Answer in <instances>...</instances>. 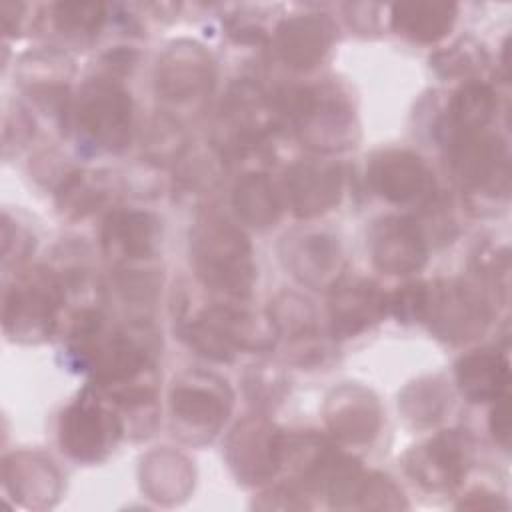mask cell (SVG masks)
<instances>
[{"mask_svg": "<svg viewBox=\"0 0 512 512\" xmlns=\"http://www.w3.org/2000/svg\"><path fill=\"white\" fill-rule=\"evenodd\" d=\"M190 260L198 280L228 298H246L256 282L248 236L226 216L210 210L190 230Z\"/></svg>", "mask_w": 512, "mask_h": 512, "instance_id": "1", "label": "cell"}, {"mask_svg": "<svg viewBox=\"0 0 512 512\" xmlns=\"http://www.w3.org/2000/svg\"><path fill=\"white\" fill-rule=\"evenodd\" d=\"M274 106L298 140L316 152H340L354 146L358 138L354 108L332 84L284 88Z\"/></svg>", "mask_w": 512, "mask_h": 512, "instance_id": "2", "label": "cell"}, {"mask_svg": "<svg viewBox=\"0 0 512 512\" xmlns=\"http://www.w3.org/2000/svg\"><path fill=\"white\" fill-rule=\"evenodd\" d=\"M64 298V282L52 268L36 266L18 274L4 292V334L24 344L50 338L58 324Z\"/></svg>", "mask_w": 512, "mask_h": 512, "instance_id": "3", "label": "cell"}, {"mask_svg": "<svg viewBox=\"0 0 512 512\" xmlns=\"http://www.w3.org/2000/svg\"><path fill=\"white\" fill-rule=\"evenodd\" d=\"M72 116L80 138L98 152L118 154L132 142L134 104L118 78L92 76L82 86Z\"/></svg>", "mask_w": 512, "mask_h": 512, "instance_id": "4", "label": "cell"}, {"mask_svg": "<svg viewBox=\"0 0 512 512\" xmlns=\"http://www.w3.org/2000/svg\"><path fill=\"white\" fill-rule=\"evenodd\" d=\"M180 334L190 348L214 362H232L244 350H266L276 338L270 320L262 324L254 314L224 304L182 318Z\"/></svg>", "mask_w": 512, "mask_h": 512, "instance_id": "5", "label": "cell"}, {"mask_svg": "<svg viewBox=\"0 0 512 512\" xmlns=\"http://www.w3.org/2000/svg\"><path fill=\"white\" fill-rule=\"evenodd\" d=\"M446 166L456 184L472 194L506 196L510 188V154L506 140L494 132L442 134Z\"/></svg>", "mask_w": 512, "mask_h": 512, "instance_id": "6", "label": "cell"}, {"mask_svg": "<svg viewBox=\"0 0 512 512\" xmlns=\"http://www.w3.org/2000/svg\"><path fill=\"white\" fill-rule=\"evenodd\" d=\"M232 390L208 372H184L170 390V412L178 434L186 442L210 440L228 420Z\"/></svg>", "mask_w": 512, "mask_h": 512, "instance_id": "7", "label": "cell"}, {"mask_svg": "<svg viewBox=\"0 0 512 512\" xmlns=\"http://www.w3.org/2000/svg\"><path fill=\"white\" fill-rule=\"evenodd\" d=\"M122 436L124 422L120 416L90 390H84L60 416V446L72 460L82 464L106 460Z\"/></svg>", "mask_w": 512, "mask_h": 512, "instance_id": "8", "label": "cell"}, {"mask_svg": "<svg viewBox=\"0 0 512 512\" xmlns=\"http://www.w3.org/2000/svg\"><path fill=\"white\" fill-rule=\"evenodd\" d=\"M274 100L250 80H238L230 86L220 106L218 120V152L240 156L256 146L278 122Z\"/></svg>", "mask_w": 512, "mask_h": 512, "instance_id": "9", "label": "cell"}, {"mask_svg": "<svg viewBox=\"0 0 512 512\" xmlns=\"http://www.w3.org/2000/svg\"><path fill=\"white\" fill-rule=\"evenodd\" d=\"M486 296L464 280H438L430 284L424 322L448 344H464L478 338L490 324Z\"/></svg>", "mask_w": 512, "mask_h": 512, "instance_id": "10", "label": "cell"}, {"mask_svg": "<svg viewBox=\"0 0 512 512\" xmlns=\"http://www.w3.org/2000/svg\"><path fill=\"white\" fill-rule=\"evenodd\" d=\"M472 464V442L460 430H444L402 456L406 474L428 492L456 488Z\"/></svg>", "mask_w": 512, "mask_h": 512, "instance_id": "11", "label": "cell"}, {"mask_svg": "<svg viewBox=\"0 0 512 512\" xmlns=\"http://www.w3.org/2000/svg\"><path fill=\"white\" fill-rule=\"evenodd\" d=\"M284 432L264 416H248L226 440V460L244 484H262L282 468Z\"/></svg>", "mask_w": 512, "mask_h": 512, "instance_id": "12", "label": "cell"}, {"mask_svg": "<svg viewBox=\"0 0 512 512\" xmlns=\"http://www.w3.org/2000/svg\"><path fill=\"white\" fill-rule=\"evenodd\" d=\"M216 72L212 56L198 42L178 40L158 58L156 92L172 104H188L206 98L214 88Z\"/></svg>", "mask_w": 512, "mask_h": 512, "instance_id": "13", "label": "cell"}, {"mask_svg": "<svg viewBox=\"0 0 512 512\" xmlns=\"http://www.w3.org/2000/svg\"><path fill=\"white\" fill-rule=\"evenodd\" d=\"M366 178L372 192L390 204L426 202L434 194L428 164L412 150L386 148L370 158Z\"/></svg>", "mask_w": 512, "mask_h": 512, "instance_id": "14", "label": "cell"}, {"mask_svg": "<svg viewBox=\"0 0 512 512\" xmlns=\"http://www.w3.org/2000/svg\"><path fill=\"white\" fill-rule=\"evenodd\" d=\"M366 238L370 260L384 274L418 272L428 260V238L410 216H382Z\"/></svg>", "mask_w": 512, "mask_h": 512, "instance_id": "15", "label": "cell"}, {"mask_svg": "<svg viewBox=\"0 0 512 512\" xmlns=\"http://www.w3.org/2000/svg\"><path fill=\"white\" fill-rule=\"evenodd\" d=\"M280 256L290 274L314 290L332 288L342 278L344 256L326 232H296L282 240Z\"/></svg>", "mask_w": 512, "mask_h": 512, "instance_id": "16", "label": "cell"}, {"mask_svg": "<svg viewBox=\"0 0 512 512\" xmlns=\"http://www.w3.org/2000/svg\"><path fill=\"white\" fill-rule=\"evenodd\" d=\"M386 298L380 286L368 278H340L332 286L328 304L332 338H354L378 324L388 312Z\"/></svg>", "mask_w": 512, "mask_h": 512, "instance_id": "17", "label": "cell"}, {"mask_svg": "<svg viewBox=\"0 0 512 512\" xmlns=\"http://www.w3.org/2000/svg\"><path fill=\"white\" fill-rule=\"evenodd\" d=\"M324 420L338 440L370 444L382 426V406L372 390L346 382L326 396Z\"/></svg>", "mask_w": 512, "mask_h": 512, "instance_id": "18", "label": "cell"}, {"mask_svg": "<svg viewBox=\"0 0 512 512\" xmlns=\"http://www.w3.org/2000/svg\"><path fill=\"white\" fill-rule=\"evenodd\" d=\"M100 240L104 254L120 266L152 260L162 244V222L146 210H114L102 224Z\"/></svg>", "mask_w": 512, "mask_h": 512, "instance_id": "19", "label": "cell"}, {"mask_svg": "<svg viewBox=\"0 0 512 512\" xmlns=\"http://www.w3.org/2000/svg\"><path fill=\"white\" fill-rule=\"evenodd\" d=\"M336 32V24L326 14H294L278 24L274 46L288 68L306 72L326 58Z\"/></svg>", "mask_w": 512, "mask_h": 512, "instance_id": "20", "label": "cell"}, {"mask_svg": "<svg viewBox=\"0 0 512 512\" xmlns=\"http://www.w3.org/2000/svg\"><path fill=\"white\" fill-rule=\"evenodd\" d=\"M284 188L294 216H320L342 198V168L324 160H300L288 168Z\"/></svg>", "mask_w": 512, "mask_h": 512, "instance_id": "21", "label": "cell"}, {"mask_svg": "<svg viewBox=\"0 0 512 512\" xmlns=\"http://www.w3.org/2000/svg\"><path fill=\"white\" fill-rule=\"evenodd\" d=\"M268 320L276 338L286 340V352L294 364L310 366L322 358V340L316 332V312L306 298L288 292L278 294L270 306Z\"/></svg>", "mask_w": 512, "mask_h": 512, "instance_id": "22", "label": "cell"}, {"mask_svg": "<svg viewBox=\"0 0 512 512\" xmlns=\"http://www.w3.org/2000/svg\"><path fill=\"white\" fill-rule=\"evenodd\" d=\"M6 492L28 508H48L60 496V474L50 460L34 452H14L4 458Z\"/></svg>", "mask_w": 512, "mask_h": 512, "instance_id": "23", "label": "cell"}, {"mask_svg": "<svg viewBox=\"0 0 512 512\" xmlns=\"http://www.w3.org/2000/svg\"><path fill=\"white\" fill-rule=\"evenodd\" d=\"M456 384L470 402H494L510 384L508 356L496 348H478L456 364Z\"/></svg>", "mask_w": 512, "mask_h": 512, "instance_id": "24", "label": "cell"}, {"mask_svg": "<svg viewBox=\"0 0 512 512\" xmlns=\"http://www.w3.org/2000/svg\"><path fill=\"white\" fill-rule=\"evenodd\" d=\"M458 6L452 2L418 0L392 6L390 24L398 36L416 44H436L454 26Z\"/></svg>", "mask_w": 512, "mask_h": 512, "instance_id": "25", "label": "cell"}, {"mask_svg": "<svg viewBox=\"0 0 512 512\" xmlns=\"http://www.w3.org/2000/svg\"><path fill=\"white\" fill-rule=\"evenodd\" d=\"M142 490L156 502L176 504L188 498L194 488V470L190 462L172 450L150 452L140 468Z\"/></svg>", "mask_w": 512, "mask_h": 512, "instance_id": "26", "label": "cell"}, {"mask_svg": "<svg viewBox=\"0 0 512 512\" xmlns=\"http://www.w3.org/2000/svg\"><path fill=\"white\" fill-rule=\"evenodd\" d=\"M498 100L494 90L480 80H466L452 96L448 114L438 126L442 134L480 132L492 122Z\"/></svg>", "mask_w": 512, "mask_h": 512, "instance_id": "27", "label": "cell"}, {"mask_svg": "<svg viewBox=\"0 0 512 512\" xmlns=\"http://www.w3.org/2000/svg\"><path fill=\"white\" fill-rule=\"evenodd\" d=\"M232 204L240 220L254 228H270L280 218V202L266 174H244L232 194Z\"/></svg>", "mask_w": 512, "mask_h": 512, "instance_id": "28", "label": "cell"}, {"mask_svg": "<svg viewBox=\"0 0 512 512\" xmlns=\"http://www.w3.org/2000/svg\"><path fill=\"white\" fill-rule=\"evenodd\" d=\"M450 402L452 396L446 382L430 376L410 382L398 398V408L412 426H432L444 418Z\"/></svg>", "mask_w": 512, "mask_h": 512, "instance_id": "29", "label": "cell"}, {"mask_svg": "<svg viewBox=\"0 0 512 512\" xmlns=\"http://www.w3.org/2000/svg\"><path fill=\"white\" fill-rule=\"evenodd\" d=\"M110 194V182L100 172L72 170L68 172L58 190V210L70 218H82L98 210Z\"/></svg>", "mask_w": 512, "mask_h": 512, "instance_id": "30", "label": "cell"}, {"mask_svg": "<svg viewBox=\"0 0 512 512\" xmlns=\"http://www.w3.org/2000/svg\"><path fill=\"white\" fill-rule=\"evenodd\" d=\"M50 10L54 28L70 40L96 36L106 20V6L100 2H58Z\"/></svg>", "mask_w": 512, "mask_h": 512, "instance_id": "31", "label": "cell"}, {"mask_svg": "<svg viewBox=\"0 0 512 512\" xmlns=\"http://www.w3.org/2000/svg\"><path fill=\"white\" fill-rule=\"evenodd\" d=\"M224 156L218 152V148L210 150H190L180 156L178 166V180L182 190L202 194L206 190H212L220 180V160Z\"/></svg>", "mask_w": 512, "mask_h": 512, "instance_id": "32", "label": "cell"}, {"mask_svg": "<svg viewBox=\"0 0 512 512\" xmlns=\"http://www.w3.org/2000/svg\"><path fill=\"white\" fill-rule=\"evenodd\" d=\"M486 60H488L486 50L480 44H476L474 40H458L446 50L436 52L430 58V64L444 78L474 80L472 76L478 70H482Z\"/></svg>", "mask_w": 512, "mask_h": 512, "instance_id": "33", "label": "cell"}, {"mask_svg": "<svg viewBox=\"0 0 512 512\" xmlns=\"http://www.w3.org/2000/svg\"><path fill=\"white\" fill-rule=\"evenodd\" d=\"M142 146L150 162H166L180 160L188 148V142L176 120L168 116H156L148 124Z\"/></svg>", "mask_w": 512, "mask_h": 512, "instance_id": "34", "label": "cell"}, {"mask_svg": "<svg viewBox=\"0 0 512 512\" xmlns=\"http://www.w3.org/2000/svg\"><path fill=\"white\" fill-rule=\"evenodd\" d=\"M354 508H362V510H398V508H406V500L402 490L394 484V480L390 476L384 474H366L356 500H354Z\"/></svg>", "mask_w": 512, "mask_h": 512, "instance_id": "35", "label": "cell"}, {"mask_svg": "<svg viewBox=\"0 0 512 512\" xmlns=\"http://www.w3.org/2000/svg\"><path fill=\"white\" fill-rule=\"evenodd\" d=\"M428 294L430 284L426 282H408L398 286L388 298L386 308L388 312L398 318V322H424L426 308H428Z\"/></svg>", "mask_w": 512, "mask_h": 512, "instance_id": "36", "label": "cell"}, {"mask_svg": "<svg viewBox=\"0 0 512 512\" xmlns=\"http://www.w3.org/2000/svg\"><path fill=\"white\" fill-rule=\"evenodd\" d=\"M476 274L482 276L494 290L502 292V298L506 300L508 294V276H510V258L508 250L502 248H480L474 256Z\"/></svg>", "mask_w": 512, "mask_h": 512, "instance_id": "37", "label": "cell"}, {"mask_svg": "<svg viewBox=\"0 0 512 512\" xmlns=\"http://www.w3.org/2000/svg\"><path fill=\"white\" fill-rule=\"evenodd\" d=\"M30 250H34V234L10 218L8 212H4L2 218V258L4 266L20 264L28 258Z\"/></svg>", "mask_w": 512, "mask_h": 512, "instance_id": "38", "label": "cell"}, {"mask_svg": "<svg viewBox=\"0 0 512 512\" xmlns=\"http://www.w3.org/2000/svg\"><path fill=\"white\" fill-rule=\"evenodd\" d=\"M490 432L502 448L510 446V398H508V394L494 400V408L490 412Z\"/></svg>", "mask_w": 512, "mask_h": 512, "instance_id": "39", "label": "cell"}, {"mask_svg": "<svg viewBox=\"0 0 512 512\" xmlns=\"http://www.w3.org/2000/svg\"><path fill=\"white\" fill-rule=\"evenodd\" d=\"M304 496L306 494L302 490H298L296 486H278L262 496L264 500H268V504L264 502L258 508H282V510L310 508V502H306Z\"/></svg>", "mask_w": 512, "mask_h": 512, "instance_id": "40", "label": "cell"}, {"mask_svg": "<svg viewBox=\"0 0 512 512\" xmlns=\"http://www.w3.org/2000/svg\"><path fill=\"white\" fill-rule=\"evenodd\" d=\"M508 504L502 500L498 502L496 494L490 492H472L466 500L460 502V508H506Z\"/></svg>", "mask_w": 512, "mask_h": 512, "instance_id": "41", "label": "cell"}]
</instances>
